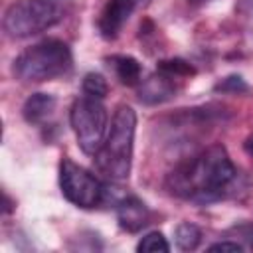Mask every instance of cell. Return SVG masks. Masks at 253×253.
I'll use <instances>...</instances> for the list:
<instances>
[{"mask_svg": "<svg viewBox=\"0 0 253 253\" xmlns=\"http://www.w3.org/2000/svg\"><path fill=\"white\" fill-rule=\"evenodd\" d=\"M202 237H204L202 229L196 223H190V221H182L174 229V241H176L178 249H182V251L198 249V245L202 243Z\"/></svg>", "mask_w": 253, "mask_h": 253, "instance_id": "obj_12", "label": "cell"}, {"mask_svg": "<svg viewBox=\"0 0 253 253\" xmlns=\"http://www.w3.org/2000/svg\"><path fill=\"white\" fill-rule=\"evenodd\" d=\"M136 2H138V0H136Z\"/></svg>", "mask_w": 253, "mask_h": 253, "instance_id": "obj_21", "label": "cell"}, {"mask_svg": "<svg viewBox=\"0 0 253 253\" xmlns=\"http://www.w3.org/2000/svg\"><path fill=\"white\" fill-rule=\"evenodd\" d=\"M190 4H194V6H200V4H206V2H210V0H188Z\"/></svg>", "mask_w": 253, "mask_h": 253, "instance_id": "obj_20", "label": "cell"}, {"mask_svg": "<svg viewBox=\"0 0 253 253\" xmlns=\"http://www.w3.org/2000/svg\"><path fill=\"white\" fill-rule=\"evenodd\" d=\"M235 176L237 168L233 166L225 146L213 144L178 164L168 174V188L180 198L208 204L219 200L229 190Z\"/></svg>", "mask_w": 253, "mask_h": 253, "instance_id": "obj_1", "label": "cell"}, {"mask_svg": "<svg viewBox=\"0 0 253 253\" xmlns=\"http://www.w3.org/2000/svg\"><path fill=\"white\" fill-rule=\"evenodd\" d=\"M158 71H162V73H166V75H170V77H190V75H194L196 73V69H194V65H190L188 61H184V59H180V57H172V59H162L160 63H158Z\"/></svg>", "mask_w": 253, "mask_h": 253, "instance_id": "obj_14", "label": "cell"}, {"mask_svg": "<svg viewBox=\"0 0 253 253\" xmlns=\"http://www.w3.org/2000/svg\"><path fill=\"white\" fill-rule=\"evenodd\" d=\"M249 87L247 83L243 81L241 75H229L225 79H221L217 85H215V91H221V93H231V95H239V93H245Z\"/></svg>", "mask_w": 253, "mask_h": 253, "instance_id": "obj_16", "label": "cell"}, {"mask_svg": "<svg viewBox=\"0 0 253 253\" xmlns=\"http://www.w3.org/2000/svg\"><path fill=\"white\" fill-rule=\"evenodd\" d=\"M150 211L146 208V204L142 200H138L136 196H126L119 202L117 206V219L119 225L128 231V233H136L140 231L146 223H148Z\"/></svg>", "mask_w": 253, "mask_h": 253, "instance_id": "obj_9", "label": "cell"}, {"mask_svg": "<svg viewBox=\"0 0 253 253\" xmlns=\"http://www.w3.org/2000/svg\"><path fill=\"white\" fill-rule=\"evenodd\" d=\"M69 123L79 148L85 154L95 156L109 130V117L103 99H95L89 95L77 97L69 111Z\"/></svg>", "mask_w": 253, "mask_h": 253, "instance_id": "obj_5", "label": "cell"}, {"mask_svg": "<svg viewBox=\"0 0 253 253\" xmlns=\"http://www.w3.org/2000/svg\"><path fill=\"white\" fill-rule=\"evenodd\" d=\"M111 67L115 71V75L119 77V81L123 85H138L142 81V67L138 63V59H134L132 55H113L109 57Z\"/></svg>", "mask_w": 253, "mask_h": 253, "instance_id": "obj_11", "label": "cell"}, {"mask_svg": "<svg viewBox=\"0 0 253 253\" xmlns=\"http://www.w3.org/2000/svg\"><path fill=\"white\" fill-rule=\"evenodd\" d=\"M136 87H138V101L144 105H160V103L170 101L176 95L174 77H170L158 69H156V73L142 79Z\"/></svg>", "mask_w": 253, "mask_h": 253, "instance_id": "obj_8", "label": "cell"}, {"mask_svg": "<svg viewBox=\"0 0 253 253\" xmlns=\"http://www.w3.org/2000/svg\"><path fill=\"white\" fill-rule=\"evenodd\" d=\"M73 65V55L69 45L57 38H45L30 47H26L12 65L14 75L26 83L51 81L65 75Z\"/></svg>", "mask_w": 253, "mask_h": 253, "instance_id": "obj_3", "label": "cell"}, {"mask_svg": "<svg viewBox=\"0 0 253 253\" xmlns=\"http://www.w3.org/2000/svg\"><path fill=\"white\" fill-rule=\"evenodd\" d=\"M136 251L138 253H168L170 251V245H168L166 237L160 231H150V233H146L138 241Z\"/></svg>", "mask_w": 253, "mask_h": 253, "instance_id": "obj_13", "label": "cell"}, {"mask_svg": "<svg viewBox=\"0 0 253 253\" xmlns=\"http://www.w3.org/2000/svg\"><path fill=\"white\" fill-rule=\"evenodd\" d=\"M107 81L103 75L99 73H87L83 77V95H89V97H95V99H105L107 97Z\"/></svg>", "mask_w": 253, "mask_h": 253, "instance_id": "obj_15", "label": "cell"}, {"mask_svg": "<svg viewBox=\"0 0 253 253\" xmlns=\"http://www.w3.org/2000/svg\"><path fill=\"white\" fill-rule=\"evenodd\" d=\"M208 251H211V253H215V251H221V253H225V251H229V253H241L243 247L239 243H235V241H219V243L210 245Z\"/></svg>", "mask_w": 253, "mask_h": 253, "instance_id": "obj_17", "label": "cell"}, {"mask_svg": "<svg viewBox=\"0 0 253 253\" xmlns=\"http://www.w3.org/2000/svg\"><path fill=\"white\" fill-rule=\"evenodd\" d=\"M59 188L67 202L83 210L99 206L105 198L101 180L69 158H63L59 164Z\"/></svg>", "mask_w": 253, "mask_h": 253, "instance_id": "obj_6", "label": "cell"}, {"mask_svg": "<svg viewBox=\"0 0 253 253\" xmlns=\"http://www.w3.org/2000/svg\"><path fill=\"white\" fill-rule=\"evenodd\" d=\"M237 10L245 16H253V0H239L237 2Z\"/></svg>", "mask_w": 253, "mask_h": 253, "instance_id": "obj_18", "label": "cell"}, {"mask_svg": "<svg viewBox=\"0 0 253 253\" xmlns=\"http://www.w3.org/2000/svg\"><path fill=\"white\" fill-rule=\"evenodd\" d=\"M245 152H247L249 156H253V136H249V138L245 140Z\"/></svg>", "mask_w": 253, "mask_h": 253, "instance_id": "obj_19", "label": "cell"}, {"mask_svg": "<svg viewBox=\"0 0 253 253\" xmlns=\"http://www.w3.org/2000/svg\"><path fill=\"white\" fill-rule=\"evenodd\" d=\"M134 6H136V0H109L103 6L97 20L99 34L105 40H115L123 30L125 22L128 20V16L132 14Z\"/></svg>", "mask_w": 253, "mask_h": 253, "instance_id": "obj_7", "label": "cell"}, {"mask_svg": "<svg viewBox=\"0 0 253 253\" xmlns=\"http://www.w3.org/2000/svg\"><path fill=\"white\" fill-rule=\"evenodd\" d=\"M55 109V97L49 93H32L22 107V115L30 125H40L43 123Z\"/></svg>", "mask_w": 253, "mask_h": 253, "instance_id": "obj_10", "label": "cell"}, {"mask_svg": "<svg viewBox=\"0 0 253 253\" xmlns=\"http://www.w3.org/2000/svg\"><path fill=\"white\" fill-rule=\"evenodd\" d=\"M134 130H136V113L128 105H119L107 136L93 156L97 170L109 180H125L130 174L132 166V148H134Z\"/></svg>", "mask_w": 253, "mask_h": 253, "instance_id": "obj_2", "label": "cell"}, {"mask_svg": "<svg viewBox=\"0 0 253 253\" xmlns=\"http://www.w3.org/2000/svg\"><path fill=\"white\" fill-rule=\"evenodd\" d=\"M63 18L55 0H16L4 12V32L10 38H30L55 26Z\"/></svg>", "mask_w": 253, "mask_h": 253, "instance_id": "obj_4", "label": "cell"}]
</instances>
